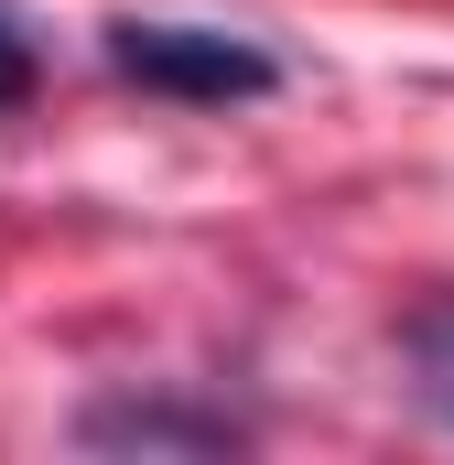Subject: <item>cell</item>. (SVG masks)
<instances>
[{
	"mask_svg": "<svg viewBox=\"0 0 454 465\" xmlns=\"http://www.w3.org/2000/svg\"><path fill=\"white\" fill-rule=\"evenodd\" d=\"M33 76H44V44H33V33H22V11L0 0V109H22V98H33Z\"/></svg>",
	"mask_w": 454,
	"mask_h": 465,
	"instance_id": "cell-4",
	"label": "cell"
},
{
	"mask_svg": "<svg viewBox=\"0 0 454 465\" xmlns=\"http://www.w3.org/2000/svg\"><path fill=\"white\" fill-rule=\"evenodd\" d=\"M76 444H87V455H238L249 422L217 411V401H152V390H119V401H87V411H76Z\"/></svg>",
	"mask_w": 454,
	"mask_h": 465,
	"instance_id": "cell-2",
	"label": "cell"
},
{
	"mask_svg": "<svg viewBox=\"0 0 454 465\" xmlns=\"http://www.w3.org/2000/svg\"><path fill=\"white\" fill-rule=\"evenodd\" d=\"M109 65L184 109H238V98L281 87V54L249 33H217V22H109Z\"/></svg>",
	"mask_w": 454,
	"mask_h": 465,
	"instance_id": "cell-1",
	"label": "cell"
},
{
	"mask_svg": "<svg viewBox=\"0 0 454 465\" xmlns=\"http://www.w3.org/2000/svg\"><path fill=\"white\" fill-rule=\"evenodd\" d=\"M400 368H411V401L454 422V292H433L411 325H400Z\"/></svg>",
	"mask_w": 454,
	"mask_h": 465,
	"instance_id": "cell-3",
	"label": "cell"
}]
</instances>
